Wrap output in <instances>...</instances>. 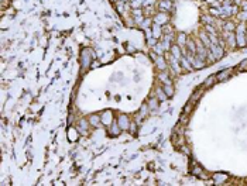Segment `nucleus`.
<instances>
[{
    "label": "nucleus",
    "instance_id": "obj_44",
    "mask_svg": "<svg viewBox=\"0 0 247 186\" xmlns=\"http://www.w3.org/2000/svg\"><path fill=\"white\" fill-rule=\"evenodd\" d=\"M121 2H126V0H121Z\"/></svg>",
    "mask_w": 247,
    "mask_h": 186
},
{
    "label": "nucleus",
    "instance_id": "obj_31",
    "mask_svg": "<svg viewBox=\"0 0 247 186\" xmlns=\"http://www.w3.org/2000/svg\"><path fill=\"white\" fill-rule=\"evenodd\" d=\"M154 51L157 52V55H163L164 52H165V50L163 48V45H161V42H157L155 44V46H154Z\"/></svg>",
    "mask_w": 247,
    "mask_h": 186
},
{
    "label": "nucleus",
    "instance_id": "obj_2",
    "mask_svg": "<svg viewBox=\"0 0 247 186\" xmlns=\"http://www.w3.org/2000/svg\"><path fill=\"white\" fill-rule=\"evenodd\" d=\"M92 58H93V52L90 50H84L82 51V57H80V65H82V69H88L92 62Z\"/></svg>",
    "mask_w": 247,
    "mask_h": 186
},
{
    "label": "nucleus",
    "instance_id": "obj_29",
    "mask_svg": "<svg viewBox=\"0 0 247 186\" xmlns=\"http://www.w3.org/2000/svg\"><path fill=\"white\" fill-rule=\"evenodd\" d=\"M195 104H196V103H192V102H189V100H188V103L185 104V107H184V113H185V114H189L191 111L194 110Z\"/></svg>",
    "mask_w": 247,
    "mask_h": 186
},
{
    "label": "nucleus",
    "instance_id": "obj_41",
    "mask_svg": "<svg viewBox=\"0 0 247 186\" xmlns=\"http://www.w3.org/2000/svg\"><path fill=\"white\" fill-rule=\"evenodd\" d=\"M179 148H181V151H182V152L188 154V155H189V154H191V151H189V150H188V147H187V145H181V147H179Z\"/></svg>",
    "mask_w": 247,
    "mask_h": 186
},
{
    "label": "nucleus",
    "instance_id": "obj_17",
    "mask_svg": "<svg viewBox=\"0 0 247 186\" xmlns=\"http://www.w3.org/2000/svg\"><path fill=\"white\" fill-rule=\"evenodd\" d=\"M100 119H102V123L106 124V126H110V124L113 123V114H112L110 111H105V113L100 116Z\"/></svg>",
    "mask_w": 247,
    "mask_h": 186
},
{
    "label": "nucleus",
    "instance_id": "obj_36",
    "mask_svg": "<svg viewBox=\"0 0 247 186\" xmlns=\"http://www.w3.org/2000/svg\"><path fill=\"white\" fill-rule=\"evenodd\" d=\"M239 18H240L243 23H247V11L244 10V11H240L239 13Z\"/></svg>",
    "mask_w": 247,
    "mask_h": 186
},
{
    "label": "nucleus",
    "instance_id": "obj_22",
    "mask_svg": "<svg viewBox=\"0 0 247 186\" xmlns=\"http://www.w3.org/2000/svg\"><path fill=\"white\" fill-rule=\"evenodd\" d=\"M120 131H121V128H120V127H119V124H117V121H114V123H112V124H110V127H109V133H110L113 137L119 135V134H120Z\"/></svg>",
    "mask_w": 247,
    "mask_h": 186
},
{
    "label": "nucleus",
    "instance_id": "obj_43",
    "mask_svg": "<svg viewBox=\"0 0 247 186\" xmlns=\"http://www.w3.org/2000/svg\"><path fill=\"white\" fill-rule=\"evenodd\" d=\"M246 44H247V37H246Z\"/></svg>",
    "mask_w": 247,
    "mask_h": 186
},
{
    "label": "nucleus",
    "instance_id": "obj_13",
    "mask_svg": "<svg viewBox=\"0 0 247 186\" xmlns=\"http://www.w3.org/2000/svg\"><path fill=\"white\" fill-rule=\"evenodd\" d=\"M205 65H206V61H204L202 58L195 55L194 59H192V67H194V69H200V68H204Z\"/></svg>",
    "mask_w": 247,
    "mask_h": 186
},
{
    "label": "nucleus",
    "instance_id": "obj_7",
    "mask_svg": "<svg viewBox=\"0 0 247 186\" xmlns=\"http://www.w3.org/2000/svg\"><path fill=\"white\" fill-rule=\"evenodd\" d=\"M222 37H223L224 41H226L230 46L236 45V34H234V31H224Z\"/></svg>",
    "mask_w": 247,
    "mask_h": 186
},
{
    "label": "nucleus",
    "instance_id": "obj_20",
    "mask_svg": "<svg viewBox=\"0 0 247 186\" xmlns=\"http://www.w3.org/2000/svg\"><path fill=\"white\" fill-rule=\"evenodd\" d=\"M191 172H192V175H195V176H198V178H204V179H206L208 176L204 173V169L200 168V166H198V165H195L192 169H191Z\"/></svg>",
    "mask_w": 247,
    "mask_h": 186
},
{
    "label": "nucleus",
    "instance_id": "obj_3",
    "mask_svg": "<svg viewBox=\"0 0 247 186\" xmlns=\"http://www.w3.org/2000/svg\"><path fill=\"white\" fill-rule=\"evenodd\" d=\"M181 59H178V58H175V57H172L170 54V67H171V71H172V73L174 75H178V73H181L182 72V68H181V62H179Z\"/></svg>",
    "mask_w": 247,
    "mask_h": 186
},
{
    "label": "nucleus",
    "instance_id": "obj_21",
    "mask_svg": "<svg viewBox=\"0 0 247 186\" xmlns=\"http://www.w3.org/2000/svg\"><path fill=\"white\" fill-rule=\"evenodd\" d=\"M89 124L92 127H97L100 123H102V119H100L99 114H92V116H89Z\"/></svg>",
    "mask_w": 247,
    "mask_h": 186
},
{
    "label": "nucleus",
    "instance_id": "obj_34",
    "mask_svg": "<svg viewBox=\"0 0 247 186\" xmlns=\"http://www.w3.org/2000/svg\"><path fill=\"white\" fill-rule=\"evenodd\" d=\"M140 26L143 27V28H146V30H147L148 27H151V18H148V17H147V18H144V20L141 21Z\"/></svg>",
    "mask_w": 247,
    "mask_h": 186
},
{
    "label": "nucleus",
    "instance_id": "obj_33",
    "mask_svg": "<svg viewBox=\"0 0 247 186\" xmlns=\"http://www.w3.org/2000/svg\"><path fill=\"white\" fill-rule=\"evenodd\" d=\"M237 71H239V72H243V71H247V59L241 61V62L239 63V67H237Z\"/></svg>",
    "mask_w": 247,
    "mask_h": 186
},
{
    "label": "nucleus",
    "instance_id": "obj_15",
    "mask_svg": "<svg viewBox=\"0 0 247 186\" xmlns=\"http://www.w3.org/2000/svg\"><path fill=\"white\" fill-rule=\"evenodd\" d=\"M170 54L172 55V57L178 58V59H181V58H182V50H181V46L178 45V44H175V45L171 46Z\"/></svg>",
    "mask_w": 247,
    "mask_h": 186
},
{
    "label": "nucleus",
    "instance_id": "obj_8",
    "mask_svg": "<svg viewBox=\"0 0 247 186\" xmlns=\"http://www.w3.org/2000/svg\"><path fill=\"white\" fill-rule=\"evenodd\" d=\"M158 10L160 11H165V13H168V11L172 9V3H171V0H160L157 4Z\"/></svg>",
    "mask_w": 247,
    "mask_h": 186
},
{
    "label": "nucleus",
    "instance_id": "obj_30",
    "mask_svg": "<svg viewBox=\"0 0 247 186\" xmlns=\"http://www.w3.org/2000/svg\"><path fill=\"white\" fill-rule=\"evenodd\" d=\"M205 31H206L209 35H212V34H213V35H217L216 30H215V27H212L210 24H206V26H205Z\"/></svg>",
    "mask_w": 247,
    "mask_h": 186
},
{
    "label": "nucleus",
    "instance_id": "obj_24",
    "mask_svg": "<svg viewBox=\"0 0 247 186\" xmlns=\"http://www.w3.org/2000/svg\"><path fill=\"white\" fill-rule=\"evenodd\" d=\"M217 82V78H216V75H210L209 78H208L204 82V86L205 87H210L212 85H215V83Z\"/></svg>",
    "mask_w": 247,
    "mask_h": 186
},
{
    "label": "nucleus",
    "instance_id": "obj_37",
    "mask_svg": "<svg viewBox=\"0 0 247 186\" xmlns=\"http://www.w3.org/2000/svg\"><path fill=\"white\" fill-rule=\"evenodd\" d=\"M202 21H204L205 24H213V18L209 16H204L202 17Z\"/></svg>",
    "mask_w": 247,
    "mask_h": 186
},
{
    "label": "nucleus",
    "instance_id": "obj_39",
    "mask_svg": "<svg viewBox=\"0 0 247 186\" xmlns=\"http://www.w3.org/2000/svg\"><path fill=\"white\" fill-rule=\"evenodd\" d=\"M75 133H76V130L71 127V128H69V140H71V141H75V137H74Z\"/></svg>",
    "mask_w": 247,
    "mask_h": 186
},
{
    "label": "nucleus",
    "instance_id": "obj_4",
    "mask_svg": "<svg viewBox=\"0 0 247 186\" xmlns=\"http://www.w3.org/2000/svg\"><path fill=\"white\" fill-rule=\"evenodd\" d=\"M168 21H170L168 13H165V11H157V14L154 17V23L158 24V26H165V24H168Z\"/></svg>",
    "mask_w": 247,
    "mask_h": 186
},
{
    "label": "nucleus",
    "instance_id": "obj_1",
    "mask_svg": "<svg viewBox=\"0 0 247 186\" xmlns=\"http://www.w3.org/2000/svg\"><path fill=\"white\" fill-rule=\"evenodd\" d=\"M236 45L244 46L246 45V37H247V24L241 21L240 24L236 26Z\"/></svg>",
    "mask_w": 247,
    "mask_h": 186
},
{
    "label": "nucleus",
    "instance_id": "obj_32",
    "mask_svg": "<svg viewBox=\"0 0 247 186\" xmlns=\"http://www.w3.org/2000/svg\"><path fill=\"white\" fill-rule=\"evenodd\" d=\"M150 111V109H148V104H143L140 109V117H144V116H147V113Z\"/></svg>",
    "mask_w": 247,
    "mask_h": 186
},
{
    "label": "nucleus",
    "instance_id": "obj_9",
    "mask_svg": "<svg viewBox=\"0 0 247 186\" xmlns=\"http://www.w3.org/2000/svg\"><path fill=\"white\" fill-rule=\"evenodd\" d=\"M158 80H160L163 85H172V80H171L170 75H168L167 71H160V73H158Z\"/></svg>",
    "mask_w": 247,
    "mask_h": 186
},
{
    "label": "nucleus",
    "instance_id": "obj_14",
    "mask_svg": "<svg viewBox=\"0 0 247 186\" xmlns=\"http://www.w3.org/2000/svg\"><path fill=\"white\" fill-rule=\"evenodd\" d=\"M187 41H188V37L187 34L184 33H179L177 37V44L181 46V50H185V46H187Z\"/></svg>",
    "mask_w": 247,
    "mask_h": 186
},
{
    "label": "nucleus",
    "instance_id": "obj_5",
    "mask_svg": "<svg viewBox=\"0 0 247 186\" xmlns=\"http://www.w3.org/2000/svg\"><path fill=\"white\" fill-rule=\"evenodd\" d=\"M117 124H119V127L121 128V131H127V130L130 128L131 121L126 114H120V116L117 117Z\"/></svg>",
    "mask_w": 247,
    "mask_h": 186
},
{
    "label": "nucleus",
    "instance_id": "obj_12",
    "mask_svg": "<svg viewBox=\"0 0 247 186\" xmlns=\"http://www.w3.org/2000/svg\"><path fill=\"white\" fill-rule=\"evenodd\" d=\"M155 65H157V68L160 71H167V67H168L167 61L164 59L163 55H157V58H155Z\"/></svg>",
    "mask_w": 247,
    "mask_h": 186
},
{
    "label": "nucleus",
    "instance_id": "obj_27",
    "mask_svg": "<svg viewBox=\"0 0 247 186\" xmlns=\"http://www.w3.org/2000/svg\"><path fill=\"white\" fill-rule=\"evenodd\" d=\"M89 120H86V119H82V120H79V130L80 131H86L88 128H89Z\"/></svg>",
    "mask_w": 247,
    "mask_h": 186
},
{
    "label": "nucleus",
    "instance_id": "obj_19",
    "mask_svg": "<svg viewBox=\"0 0 247 186\" xmlns=\"http://www.w3.org/2000/svg\"><path fill=\"white\" fill-rule=\"evenodd\" d=\"M199 38H200V42L204 44L206 48H209V45H210L209 34H206V31H200V33H199Z\"/></svg>",
    "mask_w": 247,
    "mask_h": 186
},
{
    "label": "nucleus",
    "instance_id": "obj_28",
    "mask_svg": "<svg viewBox=\"0 0 247 186\" xmlns=\"http://www.w3.org/2000/svg\"><path fill=\"white\" fill-rule=\"evenodd\" d=\"M223 31H236V24L233 21H227L223 26Z\"/></svg>",
    "mask_w": 247,
    "mask_h": 186
},
{
    "label": "nucleus",
    "instance_id": "obj_42",
    "mask_svg": "<svg viewBox=\"0 0 247 186\" xmlns=\"http://www.w3.org/2000/svg\"><path fill=\"white\" fill-rule=\"evenodd\" d=\"M154 3H155V0H146L143 6H147V7H148V6H153Z\"/></svg>",
    "mask_w": 247,
    "mask_h": 186
},
{
    "label": "nucleus",
    "instance_id": "obj_18",
    "mask_svg": "<svg viewBox=\"0 0 247 186\" xmlns=\"http://www.w3.org/2000/svg\"><path fill=\"white\" fill-rule=\"evenodd\" d=\"M227 178H229V176H227L226 173H215L213 182L216 183V185H222V183H224L227 180Z\"/></svg>",
    "mask_w": 247,
    "mask_h": 186
},
{
    "label": "nucleus",
    "instance_id": "obj_16",
    "mask_svg": "<svg viewBox=\"0 0 247 186\" xmlns=\"http://www.w3.org/2000/svg\"><path fill=\"white\" fill-rule=\"evenodd\" d=\"M133 18H134V23L141 24V21H143L146 17H144L143 11H141L140 9H134V10H133Z\"/></svg>",
    "mask_w": 247,
    "mask_h": 186
},
{
    "label": "nucleus",
    "instance_id": "obj_11",
    "mask_svg": "<svg viewBox=\"0 0 247 186\" xmlns=\"http://www.w3.org/2000/svg\"><path fill=\"white\" fill-rule=\"evenodd\" d=\"M181 68H184L185 71H194V67H192V62H191V59L187 57V55H182V58H181Z\"/></svg>",
    "mask_w": 247,
    "mask_h": 186
},
{
    "label": "nucleus",
    "instance_id": "obj_6",
    "mask_svg": "<svg viewBox=\"0 0 247 186\" xmlns=\"http://www.w3.org/2000/svg\"><path fill=\"white\" fill-rule=\"evenodd\" d=\"M233 73V68H227V69H223L220 72L216 73V78H217V82H223V80H227L229 78L232 76Z\"/></svg>",
    "mask_w": 247,
    "mask_h": 186
},
{
    "label": "nucleus",
    "instance_id": "obj_23",
    "mask_svg": "<svg viewBox=\"0 0 247 186\" xmlns=\"http://www.w3.org/2000/svg\"><path fill=\"white\" fill-rule=\"evenodd\" d=\"M155 95H157V99L160 100V102H163V100L168 99V96L165 95V92H164L163 86H160V87H157V89H155Z\"/></svg>",
    "mask_w": 247,
    "mask_h": 186
},
{
    "label": "nucleus",
    "instance_id": "obj_26",
    "mask_svg": "<svg viewBox=\"0 0 247 186\" xmlns=\"http://www.w3.org/2000/svg\"><path fill=\"white\" fill-rule=\"evenodd\" d=\"M163 89H164V92H165V95H167L168 97H172L174 96V87H172V85H163Z\"/></svg>",
    "mask_w": 247,
    "mask_h": 186
},
{
    "label": "nucleus",
    "instance_id": "obj_25",
    "mask_svg": "<svg viewBox=\"0 0 247 186\" xmlns=\"http://www.w3.org/2000/svg\"><path fill=\"white\" fill-rule=\"evenodd\" d=\"M158 102H160V100H158L157 97H151V99L148 100V103H147L148 104V109H150V110H155L158 107Z\"/></svg>",
    "mask_w": 247,
    "mask_h": 186
},
{
    "label": "nucleus",
    "instance_id": "obj_40",
    "mask_svg": "<svg viewBox=\"0 0 247 186\" xmlns=\"http://www.w3.org/2000/svg\"><path fill=\"white\" fill-rule=\"evenodd\" d=\"M129 130H130L133 134H136V131H137V124H136V123H131V124H130V128H129Z\"/></svg>",
    "mask_w": 247,
    "mask_h": 186
},
{
    "label": "nucleus",
    "instance_id": "obj_38",
    "mask_svg": "<svg viewBox=\"0 0 247 186\" xmlns=\"http://www.w3.org/2000/svg\"><path fill=\"white\" fill-rule=\"evenodd\" d=\"M188 116H189V114H185V113L182 114V116L179 117V123L185 126V124H187V121H188Z\"/></svg>",
    "mask_w": 247,
    "mask_h": 186
},
{
    "label": "nucleus",
    "instance_id": "obj_10",
    "mask_svg": "<svg viewBox=\"0 0 247 186\" xmlns=\"http://www.w3.org/2000/svg\"><path fill=\"white\" fill-rule=\"evenodd\" d=\"M151 37H154L155 40L161 38L163 37V26H158V24L154 23L151 26Z\"/></svg>",
    "mask_w": 247,
    "mask_h": 186
},
{
    "label": "nucleus",
    "instance_id": "obj_35",
    "mask_svg": "<svg viewBox=\"0 0 247 186\" xmlns=\"http://www.w3.org/2000/svg\"><path fill=\"white\" fill-rule=\"evenodd\" d=\"M144 2H146V0H131V6H133L134 9H138L140 6L144 4Z\"/></svg>",
    "mask_w": 247,
    "mask_h": 186
}]
</instances>
